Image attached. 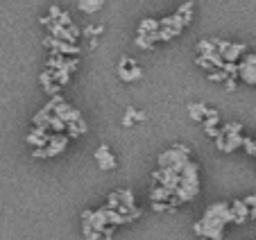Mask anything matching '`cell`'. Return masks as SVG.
<instances>
[{
	"mask_svg": "<svg viewBox=\"0 0 256 240\" xmlns=\"http://www.w3.org/2000/svg\"><path fill=\"white\" fill-rule=\"evenodd\" d=\"M93 156H96L100 170H114V168H116V158H114L112 150L106 148V145H100V148L93 152Z\"/></svg>",
	"mask_w": 256,
	"mask_h": 240,
	"instance_id": "11",
	"label": "cell"
},
{
	"mask_svg": "<svg viewBox=\"0 0 256 240\" xmlns=\"http://www.w3.org/2000/svg\"><path fill=\"white\" fill-rule=\"evenodd\" d=\"M222 134H224L222 152H227V154L236 152V150L242 145V138H245V136H240V132H222Z\"/></svg>",
	"mask_w": 256,
	"mask_h": 240,
	"instance_id": "13",
	"label": "cell"
},
{
	"mask_svg": "<svg viewBox=\"0 0 256 240\" xmlns=\"http://www.w3.org/2000/svg\"><path fill=\"white\" fill-rule=\"evenodd\" d=\"M59 14H62V10H59L57 5L50 7V18H52V20H57V18H59Z\"/></svg>",
	"mask_w": 256,
	"mask_h": 240,
	"instance_id": "36",
	"label": "cell"
},
{
	"mask_svg": "<svg viewBox=\"0 0 256 240\" xmlns=\"http://www.w3.org/2000/svg\"><path fill=\"white\" fill-rule=\"evenodd\" d=\"M193 2H190V0H188V2H184V5H182V7H179V12H177V14H193Z\"/></svg>",
	"mask_w": 256,
	"mask_h": 240,
	"instance_id": "31",
	"label": "cell"
},
{
	"mask_svg": "<svg viewBox=\"0 0 256 240\" xmlns=\"http://www.w3.org/2000/svg\"><path fill=\"white\" fill-rule=\"evenodd\" d=\"M172 195H174V190H170V188H166V186H156L154 190L150 192V202H166V200H170Z\"/></svg>",
	"mask_w": 256,
	"mask_h": 240,
	"instance_id": "17",
	"label": "cell"
},
{
	"mask_svg": "<svg viewBox=\"0 0 256 240\" xmlns=\"http://www.w3.org/2000/svg\"><path fill=\"white\" fill-rule=\"evenodd\" d=\"M39 80H41V84H44V88H46V86H48L50 82H52V72H50V70L41 72V77H39Z\"/></svg>",
	"mask_w": 256,
	"mask_h": 240,
	"instance_id": "33",
	"label": "cell"
},
{
	"mask_svg": "<svg viewBox=\"0 0 256 240\" xmlns=\"http://www.w3.org/2000/svg\"><path fill=\"white\" fill-rule=\"evenodd\" d=\"M109 208H118L120 206V192H112L109 195V204H106Z\"/></svg>",
	"mask_w": 256,
	"mask_h": 240,
	"instance_id": "27",
	"label": "cell"
},
{
	"mask_svg": "<svg viewBox=\"0 0 256 240\" xmlns=\"http://www.w3.org/2000/svg\"><path fill=\"white\" fill-rule=\"evenodd\" d=\"M234 222V211H232V204L227 202H218L211 204L204 213V218L195 224V234L198 236H206V238L213 240H220L224 234V226Z\"/></svg>",
	"mask_w": 256,
	"mask_h": 240,
	"instance_id": "1",
	"label": "cell"
},
{
	"mask_svg": "<svg viewBox=\"0 0 256 240\" xmlns=\"http://www.w3.org/2000/svg\"><path fill=\"white\" fill-rule=\"evenodd\" d=\"M200 192V168L198 164L188 161L179 172V186L174 188V197L179 202H190Z\"/></svg>",
	"mask_w": 256,
	"mask_h": 240,
	"instance_id": "2",
	"label": "cell"
},
{
	"mask_svg": "<svg viewBox=\"0 0 256 240\" xmlns=\"http://www.w3.org/2000/svg\"><path fill=\"white\" fill-rule=\"evenodd\" d=\"M204 132H206V134H208V136H213V138H216V136H218V134H220V132H218V130H216V127H204Z\"/></svg>",
	"mask_w": 256,
	"mask_h": 240,
	"instance_id": "39",
	"label": "cell"
},
{
	"mask_svg": "<svg viewBox=\"0 0 256 240\" xmlns=\"http://www.w3.org/2000/svg\"><path fill=\"white\" fill-rule=\"evenodd\" d=\"M222 145H224V134L220 132V134L216 136V148H218V150H222Z\"/></svg>",
	"mask_w": 256,
	"mask_h": 240,
	"instance_id": "37",
	"label": "cell"
},
{
	"mask_svg": "<svg viewBox=\"0 0 256 240\" xmlns=\"http://www.w3.org/2000/svg\"><path fill=\"white\" fill-rule=\"evenodd\" d=\"M206 111H208V106H206V104H202V102H193V104H188V114H190V118L198 120V122H202V118L206 116Z\"/></svg>",
	"mask_w": 256,
	"mask_h": 240,
	"instance_id": "19",
	"label": "cell"
},
{
	"mask_svg": "<svg viewBox=\"0 0 256 240\" xmlns=\"http://www.w3.org/2000/svg\"><path fill=\"white\" fill-rule=\"evenodd\" d=\"M52 114L54 116H59V118L64 120V122H78L80 118H82V114H80V109H75V106H70L68 102H64V100H57L52 104Z\"/></svg>",
	"mask_w": 256,
	"mask_h": 240,
	"instance_id": "6",
	"label": "cell"
},
{
	"mask_svg": "<svg viewBox=\"0 0 256 240\" xmlns=\"http://www.w3.org/2000/svg\"><path fill=\"white\" fill-rule=\"evenodd\" d=\"M242 202H245L247 204V206H256V195H250V197H245V200H242Z\"/></svg>",
	"mask_w": 256,
	"mask_h": 240,
	"instance_id": "38",
	"label": "cell"
},
{
	"mask_svg": "<svg viewBox=\"0 0 256 240\" xmlns=\"http://www.w3.org/2000/svg\"><path fill=\"white\" fill-rule=\"evenodd\" d=\"M134 116H136V109H132V106H130V109L125 111V118H122V125H125V127H130L132 122H134Z\"/></svg>",
	"mask_w": 256,
	"mask_h": 240,
	"instance_id": "28",
	"label": "cell"
},
{
	"mask_svg": "<svg viewBox=\"0 0 256 240\" xmlns=\"http://www.w3.org/2000/svg\"><path fill=\"white\" fill-rule=\"evenodd\" d=\"M154 30H159V20H154V18H145V20H140L138 23V34L154 32Z\"/></svg>",
	"mask_w": 256,
	"mask_h": 240,
	"instance_id": "21",
	"label": "cell"
},
{
	"mask_svg": "<svg viewBox=\"0 0 256 240\" xmlns=\"http://www.w3.org/2000/svg\"><path fill=\"white\" fill-rule=\"evenodd\" d=\"M156 41H161V38H159V30H154V32H143V34H138V36H136V46H138L140 50H152Z\"/></svg>",
	"mask_w": 256,
	"mask_h": 240,
	"instance_id": "14",
	"label": "cell"
},
{
	"mask_svg": "<svg viewBox=\"0 0 256 240\" xmlns=\"http://www.w3.org/2000/svg\"><path fill=\"white\" fill-rule=\"evenodd\" d=\"M222 70L227 72V75H232V77H238V64L236 62H224Z\"/></svg>",
	"mask_w": 256,
	"mask_h": 240,
	"instance_id": "24",
	"label": "cell"
},
{
	"mask_svg": "<svg viewBox=\"0 0 256 240\" xmlns=\"http://www.w3.org/2000/svg\"><path fill=\"white\" fill-rule=\"evenodd\" d=\"M68 134H62V132H54L52 136L48 138V145H46V152H48V158L50 156H57V154H62L64 150L68 148Z\"/></svg>",
	"mask_w": 256,
	"mask_h": 240,
	"instance_id": "9",
	"label": "cell"
},
{
	"mask_svg": "<svg viewBox=\"0 0 256 240\" xmlns=\"http://www.w3.org/2000/svg\"><path fill=\"white\" fill-rule=\"evenodd\" d=\"M118 75H120L122 82H138L140 77H143V70L136 66L134 59L120 57V64H118Z\"/></svg>",
	"mask_w": 256,
	"mask_h": 240,
	"instance_id": "5",
	"label": "cell"
},
{
	"mask_svg": "<svg viewBox=\"0 0 256 240\" xmlns=\"http://www.w3.org/2000/svg\"><path fill=\"white\" fill-rule=\"evenodd\" d=\"M48 138H50V134H48V130L46 127H36L34 125V130L28 134V143L30 145H34V148H46L48 145Z\"/></svg>",
	"mask_w": 256,
	"mask_h": 240,
	"instance_id": "12",
	"label": "cell"
},
{
	"mask_svg": "<svg viewBox=\"0 0 256 240\" xmlns=\"http://www.w3.org/2000/svg\"><path fill=\"white\" fill-rule=\"evenodd\" d=\"M57 20H59V23H62V25H66V28H70V25H75V23H72V20H70V16L66 14V12H62Z\"/></svg>",
	"mask_w": 256,
	"mask_h": 240,
	"instance_id": "32",
	"label": "cell"
},
{
	"mask_svg": "<svg viewBox=\"0 0 256 240\" xmlns=\"http://www.w3.org/2000/svg\"><path fill=\"white\" fill-rule=\"evenodd\" d=\"M46 46H48L52 52H59V54H66V57H75V54H80V46L70 44V41H62V38H54V36H48L44 41Z\"/></svg>",
	"mask_w": 256,
	"mask_h": 240,
	"instance_id": "7",
	"label": "cell"
},
{
	"mask_svg": "<svg viewBox=\"0 0 256 240\" xmlns=\"http://www.w3.org/2000/svg\"><path fill=\"white\" fill-rule=\"evenodd\" d=\"M145 118H148V116H145V114H143V111H136L134 120H145Z\"/></svg>",
	"mask_w": 256,
	"mask_h": 240,
	"instance_id": "40",
	"label": "cell"
},
{
	"mask_svg": "<svg viewBox=\"0 0 256 240\" xmlns=\"http://www.w3.org/2000/svg\"><path fill=\"white\" fill-rule=\"evenodd\" d=\"M195 64H198L200 68H204V70H211V68H213V64L208 62L206 57H202V54H200V57H198V62H195Z\"/></svg>",
	"mask_w": 256,
	"mask_h": 240,
	"instance_id": "29",
	"label": "cell"
},
{
	"mask_svg": "<svg viewBox=\"0 0 256 240\" xmlns=\"http://www.w3.org/2000/svg\"><path fill=\"white\" fill-rule=\"evenodd\" d=\"M224 86H227V91H234V88H236V77L229 75L227 80H224Z\"/></svg>",
	"mask_w": 256,
	"mask_h": 240,
	"instance_id": "35",
	"label": "cell"
},
{
	"mask_svg": "<svg viewBox=\"0 0 256 240\" xmlns=\"http://www.w3.org/2000/svg\"><path fill=\"white\" fill-rule=\"evenodd\" d=\"M222 132H242V125L240 122H227V125L222 127Z\"/></svg>",
	"mask_w": 256,
	"mask_h": 240,
	"instance_id": "30",
	"label": "cell"
},
{
	"mask_svg": "<svg viewBox=\"0 0 256 240\" xmlns=\"http://www.w3.org/2000/svg\"><path fill=\"white\" fill-rule=\"evenodd\" d=\"M198 48H200V54H208L216 50V44H213V41H200Z\"/></svg>",
	"mask_w": 256,
	"mask_h": 240,
	"instance_id": "25",
	"label": "cell"
},
{
	"mask_svg": "<svg viewBox=\"0 0 256 240\" xmlns=\"http://www.w3.org/2000/svg\"><path fill=\"white\" fill-rule=\"evenodd\" d=\"M102 32H104V28H93V25L84 30V34H86V36H96V34H102Z\"/></svg>",
	"mask_w": 256,
	"mask_h": 240,
	"instance_id": "34",
	"label": "cell"
},
{
	"mask_svg": "<svg viewBox=\"0 0 256 240\" xmlns=\"http://www.w3.org/2000/svg\"><path fill=\"white\" fill-rule=\"evenodd\" d=\"M188 152L190 150L186 145H174V148L166 150L164 154H159V166L161 168H172L174 172H182V168L190 161Z\"/></svg>",
	"mask_w": 256,
	"mask_h": 240,
	"instance_id": "3",
	"label": "cell"
},
{
	"mask_svg": "<svg viewBox=\"0 0 256 240\" xmlns=\"http://www.w3.org/2000/svg\"><path fill=\"white\" fill-rule=\"evenodd\" d=\"M245 46L242 44H229L227 48H224V52H222V59L224 62H238V57L240 54H245Z\"/></svg>",
	"mask_w": 256,
	"mask_h": 240,
	"instance_id": "15",
	"label": "cell"
},
{
	"mask_svg": "<svg viewBox=\"0 0 256 240\" xmlns=\"http://www.w3.org/2000/svg\"><path fill=\"white\" fill-rule=\"evenodd\" d=\"M102 5H104V0H78V7L84 14H96Z\"/></svg>",
	"mask_w": 256,
	"mask_h": 240,
	"instance_id": "18",
	"label": "cell"
},
{
	"mask_svg": "<svg viewBox=\"0 0 256 240\" xmlns=\"http://www.w3.org/2000/svg\"><path fill=\"white\" fill-rule=\"evenodd\" d=\"M227 77H229V75L222 70V68H218L216 72H211V70H208V80H211V82H224Z\"/></svg>",
	"mask_w": 256,
	"mask_h": 240,
	"instance_id": "23",
	"label": "cell"
},
{
	"mask_svg": "<svg viewBox=\"0 0 256 240\" xmlns=\"http://www.w3.org/2000/svg\"><path fill=\"white\" fill-rule=\"evenodd\" d=\"M242 148L247 150V154H252V156H256V140H252V138H242Z\"/></svg>",
	"mask_w": 256,
	"mask_h": 240,
	"instance_id": "26",
	"label": "cell"
},
{
	"mask_svg": "<svg viewBox=\"0 0 256 240\" xmlns=\"http://www.w3.org/2000/svg\"><path fill=\"white\" fill-rule=\"evenodd\" d=\"M120 204L132 211V208H134V192L132 190H120Z\"/></svg>",
	"mask_w": 256,
	"mask_h": 240,
	"instance_id": "22",
	"label": "cell"
},
{
	"mask_svg": "<svg viewBox=\"0 0 256 240\" xmlns=\"http://www.w3.org/2000/svg\"><path fill=\"white\" fill-rule=\"evenodd\" d=\"M154 182H159L161 186H166V188H170V190H174V188L179 186V172H174L172 168H161L159 166V170L154 172Z\"/></svg>",
	"mask_w": 256,
	"mask_h": 240,
	"instance_id": "10",
	"label": "cell"
},
{
	"mask_svg": "<svg viewBox=\"0 0 256 240\" xmlns=\"http://www.w3.org/2000/svg\"><path fill=\"white\" fill-rule=\"evenodd\" d=\"M82 226H84V236L88 234V231H104V226L109 224L106 222V206L102 208H96V211H84L82 213Z\"/></svg>",
	"mask_w": 256,
	"mask_h": 240,
	"instance_id": "4",
	"label": "cell"
},
{
	"mask_svg": "<svg viewBox=\"0 0 256 240\" xmlns=\"http://www.w3.org/2000/svg\"><path fill=\"white\" fill-rule=\"evenodd\" d=\"M238 77L247 84H256V54H247L238 64Z\"/></svg>",
	"mask_w": 256,
	"mask_h": 240,
	"instance_id": "8",
	"label": "cell"
},
{
	"mask_svg": "<svg viewBox=\"0 0 256 240\" xmlns=\"http://www.w3.org/2000/svg\"><path fill=\"white\" fill-rule=\"evenodd\" d=\"M232 211H234V222H238V224H242L247 220V216H250V206L245 202H234Z\"/></svg>",
	"mask_w": 256,
	"mask_h": 240,
	"instance_id": "16",
	"label": "cell"
},
{
	"mask_svg": "<svg viewBox=\"0 0 256 240\" xmlns=\"http://www.w3.org/2000/svg\"><path fill=\"white\" fill-rule=\"evenodd\" d=\"M218 122H220V114L216 109H208L206 116L202 118V127H216Z\"/></svg>",
	"mask_w": 256,
	"mask_h": 240,
	"instance_id": "20",
	"label": "cell"
}]
</instances>
